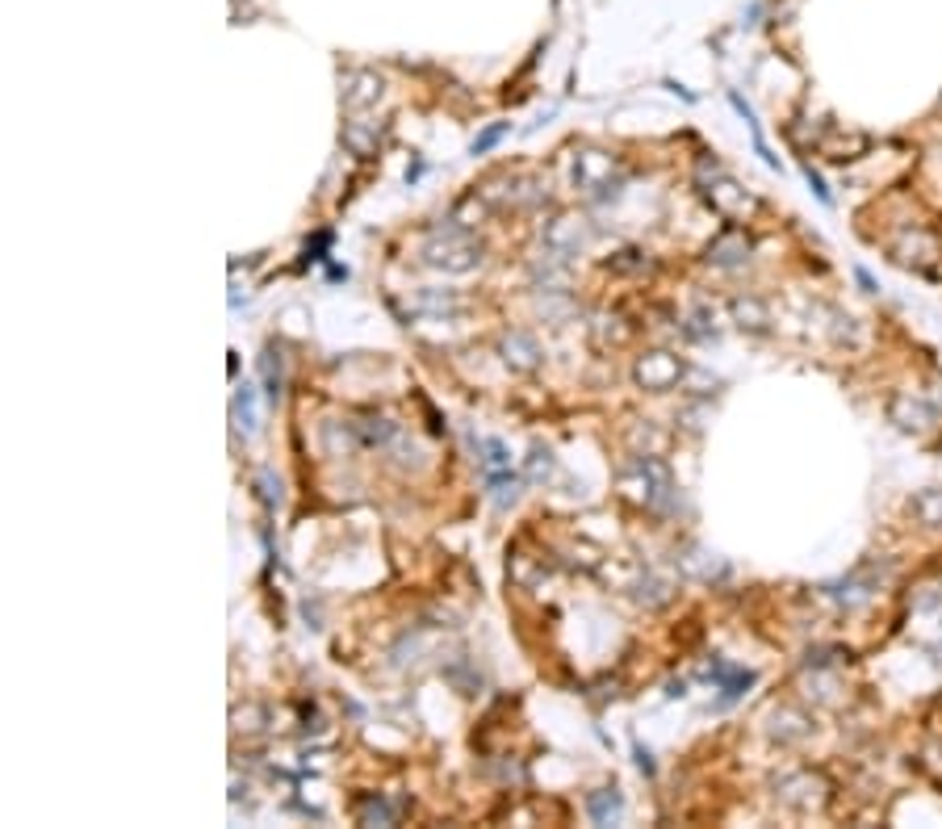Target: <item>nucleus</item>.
I'll list each match as a JSON object with an SVG mask.
<instances>
[{"mask_svg":"<svg viewBox=\"0 0 942 829\" xmlns=\"http://www.w3.org/2000/svg\"><path fill=\"white\" fill-rule=\"evenodd\" d=\"M620 490L641 507L666 511L674 503V477L653 453H641L620 466Z\"/></svg>","mask_w":942,"mask_h":829,"instance_id":"nucleus-1","label":"nucleus"},{"mask_svg":"<svg viewBox=\"0 0 942 829\" xmlns=\"http://www.w3.org/2000/svg\"><path fill=\"white\" fill-rule=\"evenodd\" d=\"M424 260L432 269L445 272H474L482 264V243L469 235V227H456V222H445L435 227L424 243Z\"/></svg>","mask_w":942,"mask_h":829,"instance_id":"nucleus-2","label":"nucleus"},{"mask_svg":"<svg viewBox=\"0 0 942 829\" xmlns=\"http://www.w3.org/2000/svg\"><path fill=\"white\" fill-rule=\"evenodd\" d=\"M574 185L595 201H608L620 193L624 185V168L608 156V151H579L574 156Z\"/></svg>","mask_w":942,"mask_h":829,"instance_id":"nucleus-3","label":"nucleus"},{"mask_svg":"<svg viewBox=\"0 0 942 829\" xmlns=\"http://www.w3.org/2000/svg\"><path fill=\"white\" fill-rule=\"evenodd\" d=\"M704 198L721 218H750L754 214V198H750L729 172H721V164L712 168V180H704Z\"/></svg>","mask_w":942,"mask_h":829,"instance_id":"nucleus-4","label":"nucleus"},{"mask_svg":"<svg viewBox=\"0 0 942 829\" xmlns=\"http://www.w3.org/2000/svg\"><path fill=\"white\" fill-rule=\"evenodd\" d=\"M683 374L687 369L674 353H645L641 361H637V369H632L637 385H645V390H671V385H679Z\"/></svg>","mask_w":942,"mask_h":829,"instance_id":"nucleus-5","label":"nucleus"},{"mask_svg":"<svg viewBox=\"0 0 942 829\" xmlns=\"http://www.w3.org/2000/svg\"><path fill=\"white\" fill-rule=\"evenodd\" d=\"M482 198H486L490 206H498V210H507V206L528 210V206H537V201H545V189H540L537 180L507 177V180H490V185L482 189Z\"/></svg>","mask_w":942,"mask_h":829,"instance_id":"nucleus-6","label":"nucleus"},{"mask_svg":"<svg viewBox=\"0 0 942 829\" xmlns=\"http://www.w3.org/2000/svg\"><path fill=\"white\" fill-rule=\"evenodd\" d=\"M540 243H545V251H553V256L561 260H574L582 251V243H587V230H582L579 218H553L549 227H545V235H540Z\"/></svg>","mask_w":942,"mask_h":829,"instance_id":"nucleus-7","label":"nucleus"},{"mask_svg":"<svg viewBox=\"0 0 942 829\" xmlns=\"http://www.w3.org/2000/svg\"><path fill=\"white\" fill-rule=\"evenodd\" d=\"M892 424L901 427V432H930V427H938V411H934L930 403H922V398L913 394H896L888 406Z\"/></svg>","mask_w":942,"mask_h":829,"instance_id":"nucleus-8","label":"nucleus"},{"mask_svg":"<svg viewBox=\"0 0 942 829\" xmlns=\"http://www.w3.org/2000/svg\"><path fill=\"white\" fill-rule=\"evenodd\" d=\"M503 361L516 369V374H528L540 364V343L532 340L528 332H507L503 335Z\"/></svg>","mask_w":942,"mask_h":829,"instance_id":"nucleus-9","label":"nucleus"},{"mask_svg":"<svg viewBox=\"0 0 942 829\" xmlns=\"http://www.w3.org/2000/svg\"><path fill=\"white\" fill-rule=\"evenodd\" d=\"M377 97H382V76L353 72L348 80H343V109H348V114H356V109H364V105H374Z\"/></svg>","mask_w":942,"mask_h":829,"instance_id":"nucleus-10","label":"nucleus"},{"mask_svg":"<svg viewBox=\"0 0 942 829\" xmlns=\"http://www.w3.org/2000/svg\"><path fill=\"white\" fill-rule=\"evenodd\" d=\"M746 260H750L746 235H725L708 248V264H712V269H737V264H746Z\"/></svg>","mask_w":942,"mask_h":829,"instance_id":"nucleus-11","label":"nucleus"},{"mask_svg":"<svg viewBox=\"0 0 942 829\" xmlns=\"http://www.w3.org/2000/svg\"><path fill=\"white\" fill-rule=\"evenodd\" d=\"M708 679H712V683L725 691V704H729V700H737V695H746L750 687H754V674H750V670H737V666H725V662H712V666H708Z\"/></svg>","mask_w":942,"mask_h":829,"instance_id":"nucleus-12","label":"nucleus"},{"mask_svg":"<svg viewBox=\"0 0 942 829\" xmlns=\"http://www.w3.org/2000/svg\"><path fill=\"white\" fill-rule=\"evenodd\" d=\"M230 414H235V427L243 435H251L260 427V403H256V385H239L235 398H230Z\"/></svg>","mask_w":942,"mask_h":829,"instance_id":"nucleus-13","label":"nucleus"},{"mask_svg":"<svg viewBox=\"0 0 942 829\" xmlns=\"http://www.w3.org/2000/svg\"><path fill=\"white\" fill-rule=\"evenodd\" d=\"M474 448H477V461H482L486 477L507 474V469H511V453H507L503 440H477V435H474Z\"/></svg>","mask_w":942,"mask_h":829,"instance_id":"nucleus-14","label":"nucleus"},{"mask_svg":"<svg viewBox=\"0 0 942 829\" xmlns=\"http://www.w3.org/2000/svg\"><path fill=\"white\" fill-rule=\"evenodd\" d=\"M733 319L742 332H766V322H771V314H766V306L758 298H737L733 302Z\"/></svg>","mask_w":942,"mask_h":829,"instance_id":"nucleus-15","label":"nucleus"},{"mask_svg":"<svg viewBox=\"0 0 942 829\" xmlns=\"http://www.w3.org/2000/svg\"><path fill=\"white\" fill-rule=\"evenodd\" d=\"M587 813L595 825H611V821L620 817V796H616V792H590Z\"/></svg>","mask_w":942,"mask_h":829,"instance_id":"nucleus-16","label":"nucleus"},{"mask_svg":"<svg viewBox=\"0 0 942 829\" xmlns=\"http://www.w3.org/2000/svg\"><path fill=\"white\" fill-rule=\"evenodd\" d=\"M913 516L930 524V528H942V490H922L913 498Z\"/></svg>","mask_w":942,"mask_h":829,"instance_id":"nucleus-17","label":"nucleus"},{"mask_svg":"<svg viewBox=\"0 0 942 829\" xmlns=\"http://www.w3.org/2000/svg\"><path fill=\"white\" fill-rule=\"evenodd\" d=\"M272 348L264 356H260V377H264V394L272 398V403H281V385H285V377H281V361H272Z\"/></svg>","mask_w":942,"mask_h":829,"instance_id":"nucleus-18","label":"nucleus"},{"mask_svg":"<svg viewBox=\"0 0 942 829\" xmlns=\"http://www.w3.org/2000/svg\"><path fill=\"white\" fill-rule=\"evenodd\" d=\"M415 311H424V314H445V311H456V293L424 290L419 298H415Z\"/></svg>","mask_w":942,"mask_h":829,"instance_id":"nucleus-19","label":"nucleus"},{"mask_svg":"<svg viewBox=\"0 0 942 829\" xmlns=\"http://www.w3.org/2000/svg\"><path fill=\"white\" fill-rule=\"evenodd\" d=\"M490 490H495L498 507H507V503H516V498H519V477L511 474V469H507V474H495V477H490Z\"/></svg>","mask_w":942,"mask_h":829,"instance_id":"nucleus-20","label":"nucleus"},{"mask_svg":"<svg viewBox=\"0 0 942 829\" xmlns=\"http://www.w3.org/2000/svg\"><path fill=\"white\" fill-rule=\"evenodd\" d=\"M361 821H364V825H377V821H382V825H390V821H394V809L385 804L382 796H374V800H364V804H361Z\"/></svg>","mask_w":942,"mask_h":829,"instance_id":"nucleus-21","label":"nucleus"},{"mask_svg":"<svg viewBox=\"0 0 942 829\" xmlns=\"http://www.w3.org/2000/svg\"><path fill=\"white\" fill-rule=\"evenodd\" d=\"M377 143V135H369V130H361V126H343V147H353L356 156H369Z\"/></svg>","mask_w":942,"mask_h":829,"instance_id":"nucleus-22","label":"nucleus"},{"mask_svg":"<svg viewBox=\"0 0 942 829\" xmlns=\"http://www.w3.org/2000/svg\"><path fill=\"white\" fill-rule=\"evenodd\" d=\"M549 474H553V453L537 445V448H532V456H528V477H532V482H545Z\"/></svg>","mask_w":942,"mask_h":829,"instance_id":"nucleus-23","label":"nucleus"},{"mask_svg":"<svg viewBox=\"0 0 942 829\" xmlns=\"http://www.w3.org/2000/svg\"><path fill=\"white\" fill-rule=\"evenodd\" d=\"M256 486H260V498H264L269 507H281V482L269 474V469H260L256 474Z\"/></svg>","mask_w":942,"mask_h":829,"instance_id":"nucleus-24","label":"nucleus"},{"mask_svg":"<svg viewBox=\"0 0 942 829\" xmlns=\"http://www.w3.org/2000/svg\"><path fill=\"white\" fill-rule=\"evenodd\" d=\"M503 135H507V126H490V130H482V135L474 138V156H486V151H490V147H495Z\"/></svg>","mask_w":942,"mask_h":829,"instance_id":"nucleus-25","label":"nucleus"},{"mask_svg":"<svg viewBox=\"0 0 942 829\" xmlns=\"http://www.w3.org/2000/svg\"><path fill=\"white\" fill-rule=\"evenodd\" d=\"M804 180H808V189H813V193H817V201L821 206H834V198H829V189H825V180L817 177V172H813V168H804Z\"/></svg>","mask_w":942,"mask_h":829,"instance_id":"nucleus-26","label":"nucleus"},{"mask_svg":"<svg viewBox=\"0 0 942 829\" xmlns=\"http://www.w3.org/2000/svg\"><path fill=\"white\" fill-rule=\"evenodd\" d=\"M695 322H708V311H700V314H695ZM687 335H695V340H704V335H708V327H687Z\"/></svg>","mask_w":942,"mask_h":829,"instance_id":"nucleus-27","label":"nucleus"},{"mask_svg":"<svg viewBox=\"0 0 942 829\" xmlns=\"http://www.w3.org/2000/svg\"><path fill=\"white\" fill-rule=\"evenodd\" d=\"M855 281H859V285H863L867 293H875V281H871V272H867V269H855Z\"/></svg>","mask_w":942,"mask_h":829,"instance_id":"nucleus-28","label":"nucleus"},{"mask_svg":"<svg viewBox=\"0 0 942 829\" xmlns=\"http://www.w3.org/2000/svg\"><path fill=\"white\" fill-rule=\"evenodd\" d=\"M637 767H641V771H650V775H653V758H650V750H641V746H637Z\"/></svg>","mask_w":942,"mask_h":829,"instance_id":"nucleus-29","label":"nucleus"}]
</instances>
